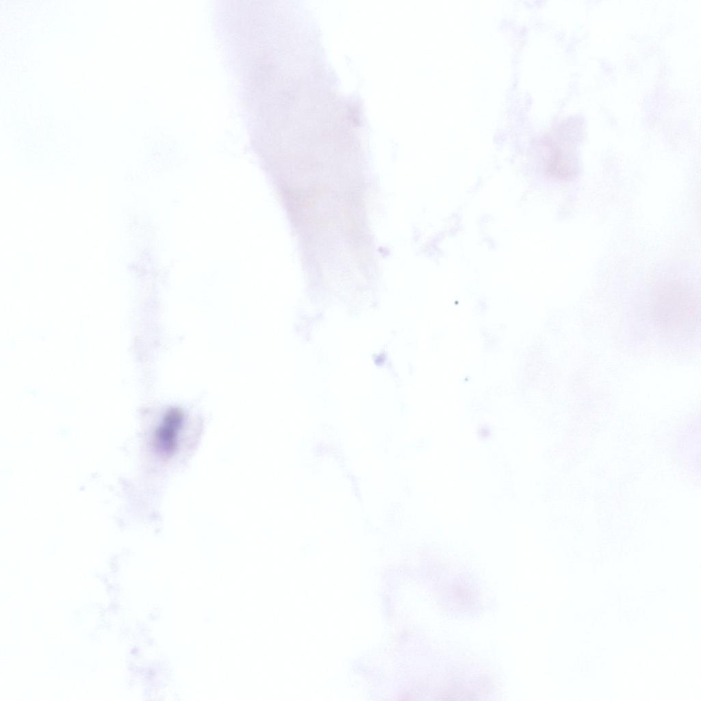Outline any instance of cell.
Segmentation results:
<instances>
[{"mask_svg":"<svg viewBox=\"0 0 701 701\" xmlns=\"http://www.w3.org/2000/svg\"><path fill=\"white\" fill-rule=\"evenodd\" d=\"M654 314L658 324L668 333L690 335L699 325V298L683 284H666L656 293Z\"/></svg>","mask_w":701,"mask_h":701,"instance_id":"cell-1","label":"cell"},{"mask_svg":"<svg viewBox=\"0 0 701 701\" xmlns=\"http://www.w3.org/2000/svg\"><path fill=\"white\" fill-rule=\"evenodd\" d=\"M181 421V413L177 410H171L166 416L156 433L157 445L162 453L168 454L175 450Z\"/></svg>","mask_w":701,"mask_h":701,"instance_id":"cell-2","label":"cell"}]
</instances>
